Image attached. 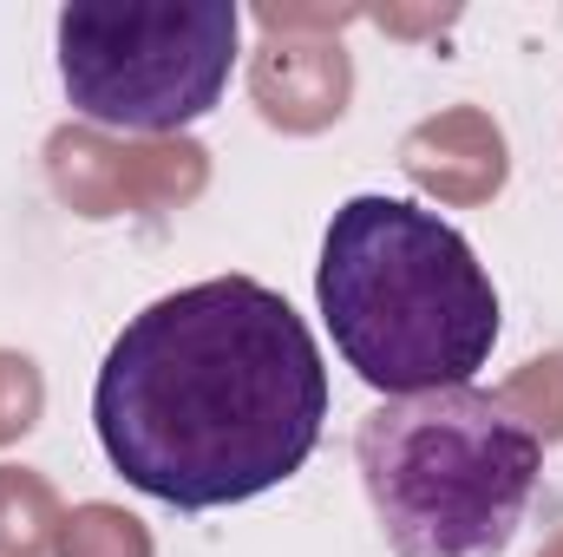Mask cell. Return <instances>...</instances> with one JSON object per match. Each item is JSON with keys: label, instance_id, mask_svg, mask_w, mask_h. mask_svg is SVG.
<instances>
[{"label": "cell", "instance_id": "4", "mask_svg": "<svg viewBox=\"0 0 563 557\" xmlns=\"http://www.w3.org/2000/svg\"><path fill=\"white\" fill-rule=\"evenodd\" d=\"M53 46L79 119L164 139L223 106L243 13L230 0H73L53 20Z\"/></svg>", "mask_w": 563, "mask_h": 557}, {"label": "cell", "instance_id": "3", "mask_svg": "<svg viewBox=\"0 0 563 557\" xmlns=\"http://www.w3.org/2000/svg\"><path fill=\"white\" fill-rule=\"evenodd\" d=\"M354 466L394 557H505L538 499L544 439L492 387H439L380 401Z\"/></svg>", "mask_w": 563, "mask_h": 557}, {"label": "cell", "instance_id": "2", "mask_svg": "<svg viewBox=\"0 0 563 557\" xmlns=\"http://www.w3.org/2000/svg\"><path fill=\"white\" fill-rule=\"evenodd\" d=\"M314 302L334 354L380 401L472 387L505 321L478 250L439 210L380 190L328 217Z\"/></svg>", "mask_w": 563, "mask_h": 557}, {"label": "cell", "instance_id": "1", "mask_svg": "<svg viewBox=\"0 0 563 557\" xmlns=\"http://www.w3.org/2000/svg\"><path fill=\"white\" fill-rule=\"evenodd\" d=\"M328 368L288 295L210 276L139 308L99 361L92 426L112 472L177 512H223L308 466Z\"/></svg>", "mask_w": 563, "mask_h": 557}]
</instances>
